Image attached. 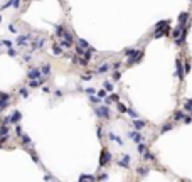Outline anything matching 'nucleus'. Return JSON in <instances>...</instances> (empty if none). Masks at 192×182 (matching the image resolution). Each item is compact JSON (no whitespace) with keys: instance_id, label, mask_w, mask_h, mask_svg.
Here are the masks:
<instances>
[{"instance_id":"nucleus-1","label":"nucleus","mask_w":192,"mask_h":182,"mask_svg":"<svg viewBox=\"0 0 192 182\" xmlns=\"http://www.w3.org/2000/svg\"><path fill=\"white\" fill-rule=\"evenodd\" d=\"M44 44H46V37H44V35H37V37H34V40L29 44V46H30V54L35 52V51H41L42 47H44Z\"/></svg>"},{"instance_id":"nucleus-2","label":"nucleus","mask_w":192,"mask_h":182,"mask_svg":"<svg viewBox=\"0 0 192 182\" xmlns=\"http://www.w3.org/2000/svg\"><path fill=\"white\" fill-rule=\"evenodd\" d=\"M32 40V34L27 32V34H22V35H19L17 39H15V44L20 47V49H24V47L29 46V42Z\"/></svg>"},{"instance_id":"nucleus-3","label":"nucleus","mask_w":192,"mask_h":182,"mask_svg":"<svg viewBox=\"0 0 192 182\" xmlns=\"http://www.w3.org/2000/svg\"><path fill=\"white\" fill-rule=\"evenodd\" d=\"M142 59H143V51H137V54H135V56L128 57V61H126V66L138 64V62H142Z\"/></svg>"},{"instance_id":"nucleus-4","label":"nucleus","mask_w":192,"mask_h":182,"mask_svg":"<svg viewBox=\"0 0 192 182\" xmlns=\"http://www.w3.org/2000/svg\"><path fill=\"white\" fill-rule=\"evenodd\" d=\"M170 32H172L170 25H165L164 29H160L155 34H152V39H160V37H165V35H170Z\"/></svg>"},{"instance_id":"nucleus-5","label":"nucleus","mask_w":192,"mask_h":182,"mask_svg":"<svg viewBox=\"0 0 192 182\" xmlns=\"http://www.w3.org/2000/svg\"><path fill=\"white\" fill-rule=\"evenodd\" d=\"M76 40H78V46L81 47V49H84V51H91V52H96V49L93 46H89V42L86 39H83V37H76Z\"/></svg>"},{"instance_id":"nucleus-6","label":"nucleus","mask_w":192,"mask_h":182,"mask_svg":"<svg viewBox=\"0 0 192 182\" xmlns=\"http://www.w3.org/2000/svg\"><path fill=\"white\" fill-rule=\"evenodd\" d=\"M96 115L101 116V118H104V120H108V118H110V108L104 106V105H101V106L96 108Z\"/></svg>"},{"instance_id":"nucleus-7","label":"nucleus","mask_w":192,"mask_h":182,"mask_svg":"<svg viewBox=\"0 0 192 182\" xmlns=\"http://www.w3.org/2000/svg\"><path fill=\"white\" fill-rule=\"evenodd\" d=\"M179 29H184L185 25H187V22H189V12H180L179 13Z\"/></svg>"},{"instance_id":"nucleus-8","label":"nucleus","mask_w":192,"mask_h":182,"mask_svg":"<svg viewBox=\"0 0 192 182\" xmlns=\"http://www.w3.org/2000/svg\"><path fill=\"white\" fill-rule=\"evenodd\" d=\"M41 69L39 67H30L29 69V73H27V78L29 79H41Z\"/></svg>"},{"instance_id":"nucleus-9","label":"nucleus","mask_w":192,"mask_h":182,"mask_svg":"<svg viewBox=\"0 0 192 182\" xmlns=\"http://www.w3.org/2000/svg\"><path fill=\"white\" fill-rule=\"evenodd\" d=\"M175 74H177L179 79H184V69H182V62H180V57L175 59Z\"/></svg>"},{"instance_id":"nucleus-10","label":"nucleus","mask_w":192,"mask_h":182,"mask_svg":"<svg viewBox=\"0 0 192 182\" xmlns=\"http://www.w3.org/2000/svg\"><path fill=\"white\" fill-rule=\"evenodd\" d=\"M110 160H111V154L108 152V150H106V148H104L103 154H101V157H100V165L103 167V165H106V164H108Z\"/></svg>"},{"instance_id":"nucleus-11","label":"nucleus","mask_w":192,"mask_h":182,"mask_svg":"<svg viewBox=\"0 0 192 182\" xmlns=\"http://www.w3.org/2000/svg\"><path fill=\"white\" fill-rule=\"evenodd\" d=\"M187 32H189V29L187 27H184L182 29V34H180V37L179 39H175V46H182L185 42V39H187Z\"/></svg>"},{"instance_id":"nucleus-12","label":"nucleus","mask_w":192,"mask_h":182,"mask_svg":"<svg viewBox=\"0 0 192 182\" xmlns=\"http://www.w3.org/2000/svg\"><path fill=\"white\" fill-rule=\"evenodd\" d=\"M64 35H66V27L62 25V24H57V25H56V37H57V39H62Z\"/></svg>"},{"instance_id":"nucleus-13","label":"nucleus","mask_w":192,"mask_h":182,"mask_svg":"<svg viewBox=\"0 0 192 182\" xmlns=\"http://www.w3.org/2000/svg\"><path fill=\"white\" fill-rule=\"evenodd\" d=\"M108 69H110V64H108V62H103V64H100V66L96 67L95 73H96V74H104Z\"/></svg>"},{"instance_id":"nucleus-14","label":"nucleus","mask_w":192,"mask_h":182,"mask_svg":"<svg viewBox=\"0 0 192 182\" xmlns=\"http://www.w3.org/2000/svg\"><path fill=\"white\" fill-rule=\"evenodd\" d=\"M51 51H52V54H54V56H62V54H64V49H62L59 44H52Z\"/></svg>"},{"instance_id":"nucleus-15","label":"nucleus","mask_w":192,"mask_h":182,"mask_svg":"<svg viewBox=\"0 0 192 182\" xmlns=\"http://www.w3.org/2000/svg\"><path fill=\"white\" fill-rule=\"evenodd\" d=\"M165 25H170V20L165 19V20H160V22H157L155 24V30H160V29H164Z\"/></svg>"},{"instance_id":"nucleus-16","label":"nucleus","mask_w":192,"mask_h":182,"mask_svg":"<svg viewBox=\"0 0 192 182\" xmlns=\"http://www.w3.org/2000/svg\"><path fill=\"white\" fill-rule=\"evenodd\" d=\"M128 137H131V138L137 142V143H142V142H143V137H142V135H138L137 132H130V133H128Z\"/></svg>"},{"instance_id":"nucleus-17","label":"nucleus","mask_w":192,"mask_h":182,"mask_svg":"<svg viewBox=\"0 0 192 182\" xmlns=\"http://www.w3.org/2000/svg\"><path fill=\"white\" fill-rule=\"evenodd\" d=\"M41 74L44 78H47L49 74H51V64H44V66L41 67Z\"/></svg>"},{"instance_id":"nucleus-18","label":"nucleus","mask_w":192,"mask_h":182,"mask_svg":"<svg viewBox=\"0 0 192 182\" xmlns=\"http://www.w3.org/2000/svg\"><path fill=\"white\" fill-rule=\"evenodd\" d=\"M59 46L62 47V49H71V47L74 46L73 42H69V40H64V39H59Z\"/></svg>"},{"instance_id":"nucleus-19","label":"nucleus","mask_w":192,"mask_h":182,"mask_svg":"<svg viewBox=\"0 0 192 182\" xmlns=\"http://www.w3.org/2000/svg\"><path fill=\"white\" fill-rule=\"evenodd\" d=\"M128 164H130V155L125 154V155H123V159L120 160V165H121V167H128Z\"/></svg>"},{"instance_id":"nucleus-20","label":"nucleus","mask_w":192,"mask_h":182,"mask_svg":"<svg viewBox=\"0 0 192 182\" xmlns=\"http://www.w3.org/2000/svg\"><path fill=\"white\" fill-rule=\"evenodd\" d=\"M180 34H182V29H179V27H177V29H174V30L170 32V37L175 40V39H179V37H180Z\"/></svg>"},{"instance_id":"nucleus-21","label":"nucleus","mask_w":192,"mask_h":182,"mask_svg":"<svg viewBox=\"0 0 192 182\" xmlns=\"http://www.w3.org/2000/svg\"><path fill=\"white\" fill-rule=\"evenodd\" d=\"M133 125H135L137 130H142V128L147 125V121H145V120H135V121H133Z\"/></svg>"},{"instance_id":"nucleus-22","label":"nucleus","mask_w":192,"mask_h":182,"mask_svg":"<svg viewBox=\"0 0 192 182\" xmlns=\"http://www.w3.org/2000/svg\"><path fill=\"white\" fill-rule=\"evenodd\" d=\"M123 54L125 56H128V57H131V56H135L137 54V49H133V47H126L123 51Z\"/></svg>"},{"instance_id":"nucleus-23","label":"nucleus","mask_w":192,"mask_h":182,"mask_svg":"<svg viewBox=\"0 0 192 182\" xmlns=\"http://www.w3.org/2000/svg\"><path fill=\"white\" fill-rule=\"evenodd\" d=\"M126 113L130 115V116L133 118V120H138V113L135 111V110H131V108H126Z\"/></svg>"},{"instance_id":"nucleus-24","label":"nucleus","mask_w":192,"mask_h":182,"mask_svg":"<svg viewBox=\"0 0 192 182\" xmlns=\"http://www.w3.org/2000/svg\"><path fill=\"white\" fill-rule=\"evenodd\" d=\"M42 83H41V79H30L29 81V86L30 88H37V86H41Z\"/></svg>"},{"instance_id":"nucleus-25","label":"nucleus","mask_w":192,"mask_h":182,"mask_svg":"<svg viewBox=\"0 0 192 182\" xmlns=\"http://www.w3.org/2000/svg\"><path fill=\"white\" fill-rule=\"evenodd\" d=\"M104 91H106V93H111V91H113V84H111L110 81H104Z\"/></svg>"},{"instance_id":"nucleus-26","label":"nucleus","mask_w":192,"mask_h":182,"mask_svg":"<svg viewBox=\"0 0 192 182\" xmlns=\"http://www.w3.org/2000/svg\"><path fill=\"white\" fill-rule=\"evenodd\" d=\"M0 44H4L7 49H12V46H14V44H12V40H8V39H2V40H0Z\"/></svg>"},{"instance_id":"nucleus-27","label":"nucleus","mask_w":192,"mask_h":182,"mask_svg":"<svg viewBox=\"0 0 192 182\" xmlns=\"http://www.w3.org/2000/svg\"><path fill=\"white\" fill-rule=\"evenodd\" d=\"M184 110H189V111H192V100H187L184 103Z\"/></svg>"},{"instance_id":"nucleus-28","label":"nucleus","mask_w":192,"mask_h":182,"mask_svg":"<svg viewBox=\"0 0 192 182\" xmlns=\"http://www.w3.org/2000/svg\"><path fill=\"white\" fill-rule=\"evenodd\" d=\"M184 116H185V115L184 113H182V111H175V115H174V118H175V120H184Z\"/></svg>"},{"instance_id":"nucleus-29","label":"nucleus","mask_w":192,"mask_h":182,"mask_svg":"<svg viewBox=\"0 0 192 182\" xmlns=\"http://www.w3.org/2000/svg\"><path fill=\"white\" fill-rule=\"evenodd\" d=\"M120 78H121V73H120V71H115V73L111 74V79L113 81H118Z\"/></svg>"},{"instance_id":"nucleus-30","label":"nucleus","mask_w":192,"mask_h":182,"mask_svg":"<svg viewBox=\"0 0 192 182\" xmlns=\"http://www.w3.org/2000/svg\"><path fill=\"white\" fill-rule=\"evenodd\" d=\"M81 57L83 59H86V61H91V51H84Z\"/></svg>"},{"instance_id":"nucleus-31","label":"nucleus","mask_w":192,"mask_h":182,"mask_svg":"<svg viewBox=\"0 0 192 182\" xmlns=\"http://www.w3.org/2000/svg\"><path fill=\"white\" fill-rule=\"evenodd\" d=\"M10 7L19 8V7H20V0H10Z\"/></svg>"},{"instance_id":"nucleus-32","label":"nucleus","mask_w":192,"mask_h":182,"mask_svg":"<svg viewBox=\"0 0 192 182\" xmlns=\"http://www.w3.org/2000/svg\"><path fill=\"white\" fill-rule=\"evenodd\" d=\"M189 71H191V61L187 59L185 61V67H184V74H187Z\"/></svg>"},{"instance_id":"nucleus-33","label":"nucleus","mask_w":192,"mask_h":182,"mask_svg":"<svg viewBox=\"0 0 192 182\" xmlns=\"http://www.w3.org/2000/svg\"><path fill=\"white\" fill-rule=\"evenodd\" d=\"M89 100H91V103H95V105H98V103H101V100H100L98 96H95V94H91V98H89Z\"/></svg>"},{"instance_id":"nucleus-34","label":"nucleus","mask_w":192,"mask_h":182,"mask_svg":"<svg viewBox=\"0 0 192 182\" xmlns=\"http://www.w3.org/2000/svg\"><path fill=\"white\" fill-rule=\"evenodd\" d=\"M7 54L10 56V57H15V56H17V51L12 47V49H7Z\"/></svg>"},{"instance_id":"nucleus-35","label":"nucleus","mask_w":192,"mask_h":182,"mask_svg":"<svg viewBox=\"0 0 192 182\" xmlns=\"http://www.w3.org/2000/svg\"><path fill=\"white\" fill-rule=\"evenodd\" d=\"M91 78H93V73H88V74H83V76H81L83 81H89Z\"/></svg>"},{"instance_id":"nucleus-36","label":"nucleus","mask_w":192,"mask_h":182,"mask_svg":"<svg viewBox=\"0 0 192 182\" xmlns=\"http://www.w3.org/2000/svg\"><path fill=\"white\" fill-rule=\"evenodd\" d=\"M73 47H74V51H76V54H78V56H83V52H84V49H81L79 46H73Z\"/></svg>"},{"instance_id":"nucleus-37","label":"nucleus","mask_w":192,"mask_h":182,"mask_svg":"<svg viewBox=\"0 0 192 182\" xmlns=\"http://www.w3.org/2000/svg\"><path fill=\"white\" fill-rule=\"evenodd\" d=\"M138 152H140V154H145V152H147V147H145L143 143H138Z\"/></svg>"},{"instance_id":"nucleus-38","label":"nucleus","mask_w":192,"mask_h":182,"mask_svg":"<svg viewBox=\"0 0 192 182\" xmlns=\"http://www.w3.org/2000/svg\"><path fill=\"white\" fill-rule=\"evenodd\" d=\"M8 30H10L12 34H19V32H17V27H15L14 24H10V25H8Z\"/></svg>"},{"instance_id":"nucleus-39","label":"nucleus","mask_w":192,"mask_h":182,"mask_svg":"<svg viewBox=\"0 0 192 182\" xmlns=\"http://www.w3.org/2000/svg\"><path fill=\"white\" fill-rule=\"evenodd\" d=\"M22 59H24V62H30V59H32V56H30V52H29V54H25V56H24Z\"/></svg>"},{"instance_id":"nucleus-40","label":"nucleus","mask_w":192,"mask_h":182,"mask_svg":"<svg viewBox=\"0 0 192 182\" xmlns=\"http://www.w3.org/2000/svg\"><path fill=\"white\" fill-rule=\"evenodd\" d=\"M104 96H106V91H104V89H100V91H98V98L101 100V98H104Z\"/></svg>"},{"instance_id":"nucleus-41","label":"nucleus","mask_w":192,"mask_h":182,"mask_svg":"<svg viewBox=\"0 0 192 182\" xmlns=\"http://www.w3.org/2000/svg\"><path fill=\"white\" fill-rule=\"evenodd\" d=\"M118 110H120L121 113H126V106H125V105H121V103H118Z\"/></svg>"},{"instance_id":"nucleus-42","label":"nucleus","mask_w":192,"mask_h":182,"mask_svg":"<svg viewBox=\"0 0 192 182\" xmlns=\"http://www.w3.org/2000/svg\"><path fill=\"white\" fill-rule=\"evenodd\" d=\"M147 172H148V169H147V167H143V169H138V174H140V175H145Z\"/></svg>"},{"instance_id":"nucleus-43","label":"nucleus","mask_w":192,"mask_h":182,"mask_svg":"<svg viewBox=\"0 0 192 182\" xmlns=\"http://www.w3.org/2000/svg\"><path fill=\"white\" fill-rule=\"evenodd\" d=\"M78 64H81V66H88L89 61H86V59H83V57H81V61H78Z\"/></svg>"},{"instance_id":"nucleus-44","label":"nucleus","mask_w":192,"mask_h":182,"mask_svg":"<svg viewBox=\"0 0 192 182\" xmlns=\"http://www.w3.org/2000/svg\"><path fill=\"white\" fill-rule=\"evenodd\" d=\"M167 130H172V125H170V123H165L164 128H162V132H167Z\"/></svg>"},{"instance_id":"nucleus-45","label":"nucleus","mask_w":192,"mask_h":182,"mask_svg":"<svg viewBox=\"0 0 192 182\" xmlns=\"http://www.w3.org/2000/svg\"><path fill=\"white\" fill-rule=\"evenodd\" d=\"M121 66V61H116V62H115V64H113V69H115V71H118V67Z\"/></svg>"},{"instance_id":"nucleus-46","label":"nucleus","mask_w":192,"mask_h":182,"mask_svg":"<svg viewBox=\"0 0 192 182\" xmlns=\"http://www.w3.org/2000/svg\"><path fill=\"white\" fill-rule=\"evenodd\" d=\"M20 94H22V96H24V98H25V96H27V89H25V88H20Z\"/></svg>"},{"instance_id":"nucleus-47","label":"nucleus","mask_w":192,"mask_h":182,"mask_svg":"<svg viewBox=\"0 0 192 182\" xmlns=\"http://www.w3.org/2000/svg\"><path fill=\"white\" fill-rule=\"evenodd\" d=\"M86 93H88V94H95V89H93V88H88V89H86Z\"/></svg>"},{"instance_id":"nucleus-48","label":"nucleus","mask_w":192,"mask_h":182,"mask_svg":"<svg viewBox=\"0 0 192 182\" xmlns=\"http://www.w3.org/2000/svg\"><path fill=\"white\" fill-rule=\"evenodd\" d=\"M0 24H2V15H0Z\"/></svg>"}]
</instances>
